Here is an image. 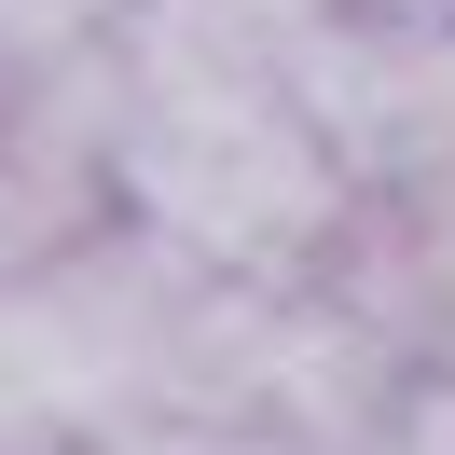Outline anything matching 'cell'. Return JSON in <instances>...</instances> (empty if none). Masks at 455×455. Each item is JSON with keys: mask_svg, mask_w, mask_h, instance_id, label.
I'll use <instances>...</instances> for the list:
<instances>
[{"mask_svg": "<svg viewBox=\"0 0 455 455\" xmlns=\"http://www.w3.org/2000/svg\"><path fill=\"white\" fill-rule=\"evenodd\" d=\"M124 180H139L152 235L194 262H290L331 221V139H317L304 84H166L124 124Z\"/></svg>", "mask_w": 455, "mask_h": 455, "instance_id": "cell-1", "label": "cell"}, {"mask_svg": "<svg viewBox=\"0 0 455 455\" xmlns=\"http://www.w3.org/2000/svg\"><path fill=\"white\" fill-rule=\"evenodd\" d=\"M304 111L331 139V166L455 180V28H317Z\"/></svg>", "mask_w": 455, "mask_h": 455, "instance_id": "cell-2", "label": "cell"}, {"mask_svg": "<svg viewBox=\"0 0 455 455\" xmlns=\"http://www.w3.org/2000/svg\"><path fill=\"white\" fill-rule=\"evenodd\" d=\"M124 455H290L276 427H207V414H180V427H139Z\"/></svg>", "mask_w": 455, "mask_h": 455, "instance_id": "cell-3", "label": "cell"}, {"mask_svg": "<svg viewBox=\"0 0 455 455\" xmlns=\"http://www.w3.org/2000/svg\"><path fill=\"white\" fill-rule=\"evenodd\" d=\"M0 442H14V427H0Z\"/></svg>", "mask_w": 455, "mask_h": 455, "instance_id": "cell-4", "label": "cell"}]
</instances>
